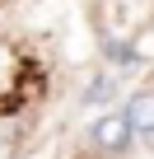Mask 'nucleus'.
Here are the masks:
<instances>
[{"instance_id": "1", "label": "nucleus", "mask_w": 154, "mask_h": 159, "mask_svg": "<svg viewBox=\"0 0 154 159\" xmlns=\"http://www.w3.org/2000/svg\"><path fill=\"white\" fill-rule=\"evenodd\" d=\"M131 140H135V131H131V122H126V112H121V108L98 112V117H94V126H89V145H94V154H103V159L126 154V150H131Z\"/></svg>"}, {"instance_id": "2", "label": "nucleus", "mask_w": 154, "mask_h": 159, "mask_svg": "<svg viewBox=\"0 0 154 159\" xmlns=\"http://www.w3.org/2000/svg\"><path fill=\"white\" fill-rule=\"evenodd\" d=\"M121 112H126L135 140H154V89H135V94H126Z\"/></svg>"}, {"instance_id": "3", "label": "nucleus", "mask_w": 154, "mask_h": 159, "mask_svg": "<svg viewBox=\"0 0 154 159\" xmlns=\"http://www.w3.org/2000/svg\"><path fill=\"white\" fill-rule=\"evenodd\" d=\"M112 98H117V70H98L84 84V108H98V103H112Z\"/></svg>"}]
</instances>
